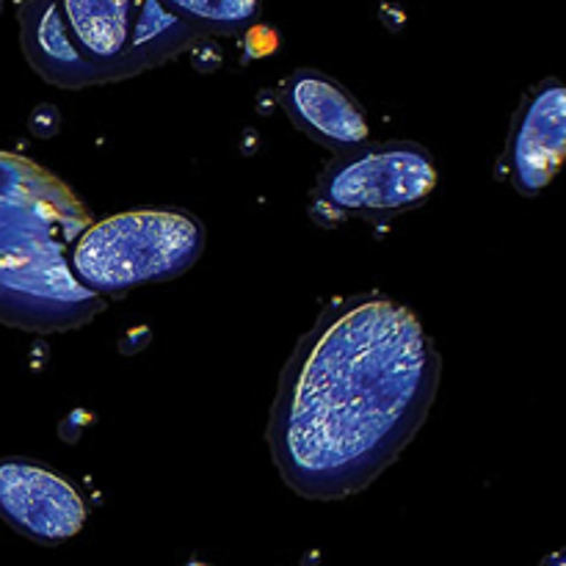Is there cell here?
Listing matches in <instances>:
<instances>
[{"instance_id":"obj_2","label":"cell","mask_w":566,"mask_h":566,"mask_svg":"<svg viewBox=\"0 0 566 566\" xmlns=\"http://www.w3.org/2000/svg\"><path fill=\"white\" fill-rule=\"evenodd\" d=\"M92 224L61 177L0 149V324L31 335L86 326L105 310L72 274L77 238Z\"/></svg>"},{"instance_id":"obj_6","label":"cell","mask_w":566,"mask_h":566,"mask_svg":"<svg viewBox=\"0 0 566 566\" xmlns=\"http://www.w3.org/2000/svg\"><path fill=\"white\" fill-rule=\"evenodd\" d=\"M81 492L33 459H0V520L39 545H61L86 525Z\"/></svg>"},{"instance_id":"obj_5","label":"cell","mask_w":566,"mask_h":566,"mask_svg":"<svg viewBox=\"0 0 566 566\" xmlns=\"http://www.w3.org/2000/svg\"><path fill=\"white\" fill-rule=\"evenodd\" d=\"M440 171L426 147L415 142L363 144L340 153L310 197V216L318 227L343 221H390L420 208L437 188Z\"/></svg>"},{"instance_id":"obj_4","label":"cell","mask_w":566,"mask_h":566,"mask_svg":"<svg viewBox=\"0 0 566 566\" xmlns=\"http://www.w3.org/2000/svg\"><path fill=\"white\" fill-rule=\"evenodd\" d=\"M205 227L188 210L158 208L92 221L72 252V274L92 296L169 282L197 265Z\"/></svg>"},{"instance_id":"obj_10","label":"cell","mask_w":566,"mask_h":566,"mask_svg":"<svg viewBox=\"0 0 566 566\" xmlns=\"http://www.w3.org/2000/svg\"><path fill=\"white\" fill-rule=\"evenodd\" d=\"M539 566H564V551H556V553H551V556H547L545 562H542Z\"/></svg>"},{"instance_id":"obj_3","label":"cell","mask_w":566,"mask_h":566,"mask_svg":"<svg viewBox=\"0 0 566 566\" xmlns=\"http://www.w3.org/2000/svg\"><path fill=\"white\" fill-rule=\"evenodd\" d=\"M202 39L169 3L66 0L22 3L20 44L42 81L59 88L116 83L177 59Z\"/></svg>"},{"instance_id":"obj_9","label":"cell","mask_w":566,"mask_h":566,"mask_svg":"<svg viewBox=\"0 0 566 566\" xmlns=\"http://www.w3.org/2000/svg\"><path fill=\"white\" fill-rule=\"evenodd\" d=\"M169 9L202 36L205 33H238L254 25L263 14V6L247 3V0H182V3H169Z\"/></svg>"},{"instance_id":"obj_7","label":"cell","mask_w":566,"mask_h":566,"mask_svg":"<svg viewBox=\"0 0 566 566\" xmlns=\"http://www.w3.org/2000/svg\"><path fill=\"white\" fill-rule=\"evenodd\" d=\"M566 153V88L558 77L536 83L520 103L503 153V175L523 197H536L556 177Z\"/></svg>"},{"instance_id":"obj_8","label":"cell","mask_w":566,"mask_h":566,"mask_svg":"<svg viewBox=\"0 0 566 566\" xmlns=\"http://www.w3.org/2000/svg\"><path fill=\"white\" fill-rule=\"evenodd\" d=\"M282 108L304 136L337 155L368 144L370 122L363 105L324 72L307 66L291 72L282 83Z\"/></svg>"},{"instance_id":"obj_11","label":"cell","mask_w":566,"mask_h":566,"mask_svg":"<svg viewBox=\"0 0 566 566\" xmlns=\"http://www.w3.org/2000/svg\"><path fill=\"white\" fill-rule=\"evenodd\" d=\"M0 11H3V3H0Z\"/></svg>"},{"instance_id":"obj_1","label":"cell","mask_w":566,"mask_h":566,"mask_svg":"<svg viewBox=\"0 0 566 566\" xmlns=\"http://www.w3.org/2000/svg\"><path fill=\"white\" fill-rule=\"evenodd\" d=\"M442 359L412 307L385 293L326 304L276 385L269 448L296 495L343 501L407 451L434 407Z\"/></svg>"}]
</instances>
